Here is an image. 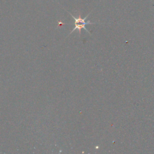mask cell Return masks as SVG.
Wrapping results in <instances>:
<instances>
[{"label":"cell","mask_w":154,"mask_h":154,"mask_svg":"<svg viewBox=\"0 0 154 154\" xmlns=\"http://www.w3.org/2000/svg\"><path fill=\"white\" fill-rule=\"evenodd\" d=\"M70 14V16L72 17V18L73 19V20H74V22H73V23H72V25L74 26V27H73V29L72 30V31L69 33V35H70V34H71L75 30H78V31H79V35H80V34H81V29H84L87 32H88L89 34H90V32L88 31V29L86 28V27H85V26L87 25H91V24H95V23H95V22H91L90 20H87V21H86L85 20H86V19L88 17V16H89V14H90V13L89 14H88L87 15V16H85L84 18H82L81 17V15H79V16L78 17H75L73 15H72L71 13H70V12H69V11H67Z\"/></svg>","instance_id":"6da1fadb"}]
</instances>
